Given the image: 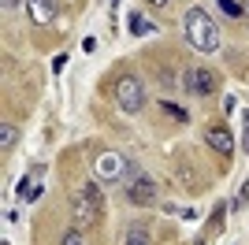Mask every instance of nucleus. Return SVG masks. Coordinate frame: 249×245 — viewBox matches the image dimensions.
<instances>
[{"instance_id": "f257e3e1", "label": "nucleus", "mask_w": 249, "mask_h": 245, "mask_svg": "<svg viewBox=\"0 0 249 245\" xmlns=\"http://www.w3.org/2000/svg\"><path fill=\"white\" fill-rule=\"evenodd\" d=\"M182 37H186L190 49H197V52H219V45H223L216 19H212L201 4L182 11Z\"/></svg>"}, {"instance_id": "f03ea898", "label": "nucleus", "mask_w": 249, "mask_h": 245, "mask_svg": "<svg viewBox=\"0 0 249 245\" xmlns=\"http://www.w3.org/2000/svg\"><path fill=\"white\" fill-rule=\"evenodd\" d=\"M71 208L78 227H97L104 219V193H101V178H86L78 190L71 193Z\"/></svg>"}, {"instance_id": "7ed1b4c3", "label": "nucleus", "mask_w": 249, "mask_h": 245, "mask_svg": "<svg viewBox=\"0 0 249 245\" xmlns=\"http://www.w3.org/2000/svg\"><path fill=\"white\" fill-rule=\"evenodd\" d=\"M123 193L134 208H149L156 204V178L145 171H138V163L126 160V171H123Z\"/></svg>"}, {"instance_id": "20e7f679", "label": "nucleus", "mask_w": 249, "mask_h": 245, "mask_svg": "<svg viewBox=\"0 0 249 245\" xmlns=\"http://www.w3.org/2000/svg\"><path fill=\"white\" fill-rule=\"evenodd\" d=\"M112 97H115V104L123 108L126 115H138L142 108H145V101H149V93H145V82L138 78V74H119V78L112 82Z\"/></svg>"}, {"instance_id": "39448f33", "label": "nucleus", "mask_w": 249, "mask_h": 245, "mask_svg": "<svg viewBox=\"0 0 249 245\" xmlns=\"http://www.w3.org/2000/svg\"><path fill=\"white\" fill-rule=\"evenodd\" d=\"M219 82H223V78H219L212 67H205V63H190L186 71H182V93H190V97H216Z\"/></svg>"}, {"instance_id": "423d86ee", "label": "nucleus", "mask_w": 249, "mask_h": 245, "mask_svg": "<svg viewBox=\"0 0 249 245\" xmlns=\"http://www.w3.org/2000/svg\"><path fill=\"white\" fill-rule=\"evenodd\" d=\"M93 171L97 178H101L104 186H112V182H123V171H126V160L119 153H112V149H104V153L93 156Z\"/></svg>"}, {"instance_id": "0eeeda50", "label": "nucleus", "mask_w": 249, "mask_h": 245, "mask_svg": "<svg viewBox=\"0 0 249 245\" xmlns=\"http://www.w3.org/2000/svg\"><path fill=\"white\" fill-rule=\"evenodd\" d=\"M205 145L212 149V153H219L223 163H227V156L234 153V138H231V130H227V122H223V119H216V122H208V126H205Z\"/></svg>"}, {"instance_id": "6e6552de", "label": "nucleus", "mask_w": 249, "mask_h": 245, "mask_svg": "<svg viewBox=\"0 0 249 245\" xmlns=\"http://www.w3.org/2000/svg\"><path fill=\"white\" fill-rule=\"evenodd\" d=\"M26 11H30L34 26H49L60 11V0H26Z\"/></svg>"}, {"instance_id": "1a4fd4ad", "label": "nucleus", "mask_w": 249, "mask_h": 245, "mask_svg": "<svg viewBox=\"0 0 249 245\" xmlns=\"http://www.w3.org/2000/svg\"><path fill=\"white\" fill-rule=\"evenodd\" d=\"M119 245H153V234L145 223H126L119 230Z\"/></svg>"}, {"instance_id": "9d476101", "label": "nucleus", "mask_w": 249, "mask_h": 245, "mask_svg": "<svg viewBox=\"0 0 249 245\" xmlns=\"http://www.w3.org/2000/svg\"><path fill=\"white\" fill-rule=\"evenodd\" d=\"M15 145H19V130H15V122H0V153L11 156V153H15Z\"/></svg>"}, {"instance_id": "9b49d317", "label": "nucleus", "mask_w": 249, "mask_h": 245, "mask_svg": "<svg viewBox=\"0 0 249 245\" xmlns=\"http://www.w3.org/2000/svg\"><path fill=\"white\" fill-rule=\"evenodd\" d=\"M126 26H130V34H156V26L145 19V15H138V11H130V19H126Z\"/></svg>"}, {"instance_id": "f8f14e48", "label": "nucleus", "mask_w": 249, "mask_h": 245, "mask_svg": "<svg viewBox=\"0 0 249 245\" xmlns=\"http://www.w3.org/2000/svg\"><path fill=\"white\" fill-rule=\"evenodd\" d=\"M216 8L223 11L227 19H242V15H246V4H242V0H216Z\"/></svg>"}, {"instance_id": "ddd939ff", "label": "nucleus", "mask_w": 249, "mask_h": 245, "mask_svg": "<svg viewBox=\"0 0 249 245\" xmlns=\"http://www.w3.org/2000/svg\"><path fill=\"white\" fill-rule=\"evenodd\" d=\"M63 245H82V234H78V227L63 230Z\"/></svg>"}, {"instance_id": "4468645a", "label": "nucleus", "mask_w": 249, "mask_h": 245, "mask_svg": "<svg viewBox=\"0 0 249 245\" xmlns=\"http://www.w3.org/2000/svg\"><path fill=\"white\" fill-rule=\"evenodd\" d=\"M22 8V0H4V15H15Z\"/></svg>"}, {"instance_id": "2eb2a0df", "label": "nucleus", "mask_w": 249, "mask_h": 245, "mask_svg": "<svg viewBox=\"0 0 249 245\" xmlns=\"http://www.w3.org/2000/svg\"><path fill=\"white\" fill-rule=\"evenodd\" d=\"M145 4H149V8H156V11H164L167 4H171V0H145Z\"/></svg>"}, {"instance_id": "dca6fc26", "label": "nucleus", "mask_w": 249, "mask_h": 245, "mask_svg": "<svg viewBox=\"0 0 249 245\" xmlns=\"http://www.w3.org/2000/svg\"><path fill=\"white\" fill-rule=\"evenodd\" d=\"M246 153H249V112H246Z\"/></svg>"}, {"instance_id": "f3484780", "label": "nucleus", "mask_w": 249, "mask_h": 245, "mask_svg": "<svg viewBox=\"0 0 249 245\" xmlns=\"http://www.w3.org/2000/svg\"><path fill=\"white\" fill-rule=\"evenodd\" d=\"M246 26H249V0H246Z\"/></svg>"}]
</instances>
